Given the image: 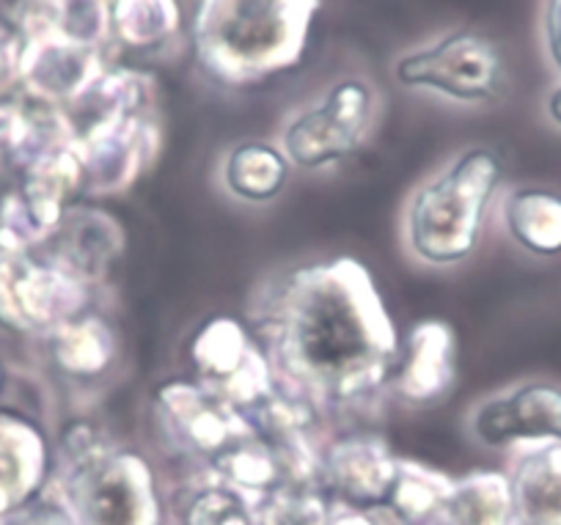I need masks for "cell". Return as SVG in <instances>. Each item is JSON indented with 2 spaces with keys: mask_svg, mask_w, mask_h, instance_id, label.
<instances>
[{
  "mask_svg": "<svg viewBox=\"0 0 561 525\" xmlns=\"http://www.w3.org/2000/svg\"><path fill=\"white\" fill-rule=\"evenodd\" d=\"M435 525H520L510 473L473 470L457 479Z\"/></svg>",
  "mask_w": 561,
  "mask_h": 525,
  "instance_id": "7402d4cb",
  "label": "cell"
},
{
  "mask_svg": "<svg viewBox=\"0 0 561 525\" xmlns=\"http://www.w3.org/2000/svg\"><path fill=\"white\" fill-rule=\"evenodd\" d=\"M80 525H163V495L149 459L111 446L53 479Z\"/></svg>",
  "mask_w": 561,
  "mask_h": 525,
  "instance_id": "277c9868",
  "label": "cell"
},
{
  "mask_svg": "<svg viewBox=\"0 0 561 525\" xmlns=\"http://www.w3.org/2000/svg\"><path fill=\"white\" fill-rule=\"evenodd\" d=\"M399 85L430 91L460 105H484L499 100L506 85V67L499 45L477 31H451L444 39L393 64Z\"/></svg>",
  "mask_w": 561,
  "mask_h": 525,
  "instance_id": "8992f818",
  "label": "cell"
},
{
  "mask_svg": "<svg viewBox=\"0 0 561 525\" xmlns=\"http://www.w3.org/2000/svg\"><path fill=\"white\" fill-rule=\"evenodd\" d=\"M160 138L154 111L105 118L80 129L78 157L85 196L105 198L129 191L158 157Z\"/></svg>",
  "mask_w": 561,
  "mask_h": 525,
  "instance_id": "30bf717a",
  "label": "cell"
},
{
  "mask_svg": "<svg viewBox=\"0 0 561 525\" xmlns=\"http://www.w3.org/2000/svg\"><path fill=\"white\" fill-rule=\"evenodd\" d=\"M0 525H80L75 517L72 506L58 490L56 481L45 487L36 498L23 503L20 509L9 512L7 517H0Z\"/></svg>",
  "mask_w": 561,
  "mask_h": 525,
  "instance_id": "484cf974",
  "label": "cell"
},
{
  "mask_svg": "<svg viewBox=\"0 0 561 525\" xmlns=\"http://www.w3.org/2000/svg\"><path fill=\"white\" fill-rule=\"evenodd\" d=\"M50 446L39 426L0 413V517L28 503L50 484Z\"/></svg>",
  "mask_w": 561,
  "mask_h": 525,
  "instance_id": "2e32d148",
  "label": "cell"
},
{
  "mask_svg": "<svg viewBox=\"0 0 561 525\" xmlns=\"http://www.w3.org/2000/svg\"><path fill=\"white\" fill-rule=\"evenodd\" d=\"M322 490L333 503L377 506L397 481L399 457L377 435H344L320 448Z\"/></svg>",
  "mask_w": 561,
  "mask_h": 525,
  "instance_id": "4fadbf2b",
  "label": "cell"
},
{
  "mask_svg": "<svg viewBox=\"0 0 561 525\" xmlns=\"http://www.w3.org/2000/svg\"><path fill=\"white\" fill-rule=\"evenodd\" d=\"M545 113H548V118L556 127H561V83L550 89L548 100H545Z\"/></svg>",
  "mask_w": 561,
  "mask_h": 525,
  "instance_id": "f1b7e54d",
  "label": "cell"
},
{
  "mask_svg": "<svg viewBox=\"0 0 561 525\" xmlns=\"http://www.w3.org/2000/svg\"><path fill=\"white\" fill-rule=\"evenodd\" d=\"M187 23L182 0H111L113 47L152 56L180 39Z\"/></svg>",
  "mask_w": 561,
  "mask_h": 525,
  "instance_id": "ffe728a7",
  "label": "cell"
},
{
  "mask_svg": "<svg viewBox=\"0 0 561 525\" xmlns=\"http://www.w3.org/2000/svg\"><path fill=\"white\" fill-rule=\"evenodd\" d=\"M506 235L531 256L553 259L561 253V193L548 187H517L501 207Z\"/></svg>",
  "mask_w": 561,
  "mask_h": 525,
  "instance_id": "603a6c76",
  "label": "cell"
},
{
  "mask_svg": "<svg viewBox=\"0 0 561 525\" xmlns=\"http://www.w3.org/2000/svg\"><path fill=\"white\" fill-rule=\"evenodd\" d=\"M542 36H545V53H548L556 72L561 75V0H548V3H545Z\"/></svg>",
  "mask_w": 561,
  "mask_h": 525,
  "instance_id": "83f0119b",
  "label": "cell"
},
{
  "mask_svg": "<svg viewBox=\"0 0 561 525\" xmlns=\"http://www.w3.org/2000/svg\"><path fill=\"white\" fill-rule=\"evenodd\" d=\"M3 383H7V369H3V364H0V388H3Z\"/></svg>",
  "mask_w": 561,
  "mask_h": 525,
  "instance_id": "f546056e",
  "label": "cell"
},
{
  "mask_svg": "<svg viewBox=\"0 0 561 525\" xmlns=\"http://www.w3.org/2000/svg\"><path fill=\"white\" fill-rule=\"evenodd\" d=\"M124 246L127 235L113 215L96 207H69L45 253L94 289L107 278Z\"/></svg>",
  "mask_w": 561,
  "mask_h": 525,
  "instance_id": "9a60e30c",
  "label": "cell"
},
{
  "mask_svg": "<svg viewBox=\"0 0 561 525\" xmlns=\"http://www.w3.org/2000/svg\"><path fill=\"white\" fill-rule=\"evenodd\" d=\"M457 383V335L440 319H424L404 335L397 369L391 375L393 397L410 408H427L451 393Z\"/></svg>",
  "mask_w": 561,
  "mask_h": 525,
  "instance_id": "5bb4252c",
  "label": "cell"
},
{
  "mask_svg": "<svg viewBox=\"0 0 561 525\" xmlns=\"http://www.w3.org/2000/svg\"><path fill=\"white\" fill-rule=\"evenodd\" d=\"M253 333L280 391L300 397L320 415L377 397L402 353L375 275L353 256L275 275L253 306Z\"/></svg>",
  "mask_w": 561,
  "mask_h": 525,
  "instance_id": "6da1fadb",
  "label": "cell"
},
{
  "mask_svg": "<svg viewBox=\"0 0 561 525\" xmlns=\"http://www.w3.org/2000/svg\"><path fill=\"white\" fill-rule=\"evenodd\" d=\"M510 481L520 525H561V443L520 452Z\"/></svg>",
  "mask_w": 561,
  "mask_h": 525,
  "instance_id": "44dd1931",
  "label": "cell"
},
{
  "mask_svg": "<svg viewBox=\"0 0 561 525\" xmlns=\"http://www.w3.org/2000/svg\"><path fill=\"white\" fill-rule=\"evenodd\" d=\"M293 180V162L278 144L242 140L226 151L220 162V182L226 193L242 204H270L287 191Z\"/></svg>",
  "mask_w": 561,
  "mask_h": 525,
  "instance_id": "ac0fdd59",
  "label": "cell"
},
{
  "mask_svg": "<svg viewBox=\"0 0 561 525\" xmlns=\"http://www.w3.org/2000/svg\"><path fill=\"white\" fill-rule=\"evenodd\" d=\"M91 286L47 253L0 248V328L50 335L89 311Z\"/></svg>",
  "mask_w": 561,
  "mask_h": 525,
  "instance_id": "5b68a950",
  "label": "cell"
},
{
  "mask_svg": "<svg viewBox=\"0 0 561 525\" xmlns=\"http://www.w3.org/2000/svg\"><path fill=\"white\" fill-rule=\"evenodd\" d=\"M377 94L360 78H344L317 105L295 113L280 133V151L293 168L325 171L350 160L375 127Z\"/></svg>",
  "mask_w": 561,
  "mask_h": 525,
  "instance_id": "52a82bcc",
  "label": "cell"
},
{
  "mask_svg": "<svg viewBox=\"0 0 561 525\" xmlns=\"http://www.w3.org/2000/svg\"><path fill=\"white\" fill-rule=\"evenodd\" d=\"M23 39L61 36L111 53V0H25L12 14Z\"/></svg>",
  "mask_w": 561,
  "mask_h": 525,
  "instance_id": "e0dca14e",
  "label": "cell"
},
{
  "mask_svg": "<svg viewBox=\"0 0 561 525\" xmlns=\"http://www.w3.org/2000/svg\"><path fill=\"white\" fill-rule=\"evenodd\" d=\"M466 430L490 452H526L561 443V388L553 383H520L490 393L468 410Z\"/></svg>",
  "mask_w": 561,
  "mask_h": 525,
  "instance_id": "8fae6325",
  "label": "cell"
},
{
  "mask_svg": "<svg viewBox=\"0 0 561 525\" xmlns=\"http://www.w3.org/2000/svg\"><path fill=\"white\" fill-rule=\"evenodd\" d=\"M25 39L12 18L0 14V100L20 85V61Z\"/></svg>",
  "mask_w": 561,
  "mask_h": 525,
  "instance_id": "4316f807",
  "label": "cell"
},
{
  "mask_svg": "<svg viewBox=\"0 0 561 525\" xmlns=\"http://www.w3.org/2000/svg\"><path fill=\"white\" fill-rule=\"evenodd\" d=\"M45 339L50 344L56 369L72 380H96L111 369L118 355L116 330L91 308L64 322Z\"/></svg>",
  "mask_w": 561,
  "mask_h": 525,
  "instance_id": "d6986e66",
  "label": "cell"
},
{
  "mask_svg": "<svg viewBox=\"0 0 561 525\" xmlns=\"http://www.w3.org/2000/svg\"><path fill=\"white\" fill-rule=\"evenodd\" d=\"M154 413L171 448L202 468L253 432L248 415L185 377L165 380L154 391Z\"/></svg>",
  "mask_w": 561,
  "mask_h": 525,
  "instance_id": "9c48e42d",
  "label": "cell"
},
{
  "mask_svg": "<svg viewBox=\"0 0 561 525\" xmlns=\"http://www.w3.org/2000/svg\"><path fill=\"white\" fill-rule=\"evenodd\" d=\"M501 180V157L488 146H471L444 171L421 182L404 207V246L410 256L430 267L466 262L477 251Z\"/></svg>",
  "mask_w": 561,
  "mask_h": 525,
  "instance_id": "3957f363",
  "label": "cell"
},
{
  "mask_svg": "<svg viewBox=\"0 0 561 525\" xmlns=\"http://www.w3.org/2000/svg\"><path fill=\"white\" fill-rule=\"evenodd\" d=\"M185 525H262L259 503L204 473L185 503Z\"/></svg>",
  "mask_w": 561,
  "mask_h": 525,
  "instance_id": "d4e9b609",
  "label": "cell"
},
{
  "mask_svg": "<svg viewBox=\"0 0 561 525\" xmlns=\"http://www.w3.org/2000/svg\"><path fill=\"white\" fill-rule=\"evenodd\" d=\"M451 484L455 479L440 470L413 463V459H399L397 481H393L386 506L404 525H435L446 498H449Z\"/></svg>",
  "mask_w": 561,
  "mask_h": 525,
  "instance_id": "cb8c5ba5",
  "label": "cell"
},
{
  "mask_svg": "<svg viewBox=\"0 0 561 525\" xmlns=\"http://www.w3.org/2000/svg\"><path fill=\"white\" fill-rule=\"evenodd\" d=\"M320 9L322 0H196L193 58L224 89L267 83L304 61Z\"/></svg>",
  "mask_w": 561,
  "mask_h": 525,
  "instance_id": "7a4b0ae2",
  "label": "cell"
},
{
  "mask_svg": "<svg viewBox=\"0 0 561 525\" xmlns=\"http://www.w3.org/2000/svg\"><path fill=\"white\" fill-rule=\"evenodd\" d=\"M111 56L105 50L78 45L61 36L25 39L20 61V89L28 102L45 107H72L105 69Z\"/></svg>",
  "mask_w": 561,
  "mask_h": 525,
  "instance_id": "7c38bea8",
  "label": "cell"
},
{
  "mask_svg": "<svg viewBox=\"0 0 561 525\" xmlns=\"http://www.w3.org/2000/svg\"><path fill=\"white\" fill-rule=\"evenodd\" d=\"M193 380L242 415L262 408L278 393L273 364L253 328L240 319H207L191 339Z\"/></svg>",
  "mask_w": 561,
  "mask_h": 525,
  "instance_id": "ba28073f",
  "label": "cell"
}]
</instances>
